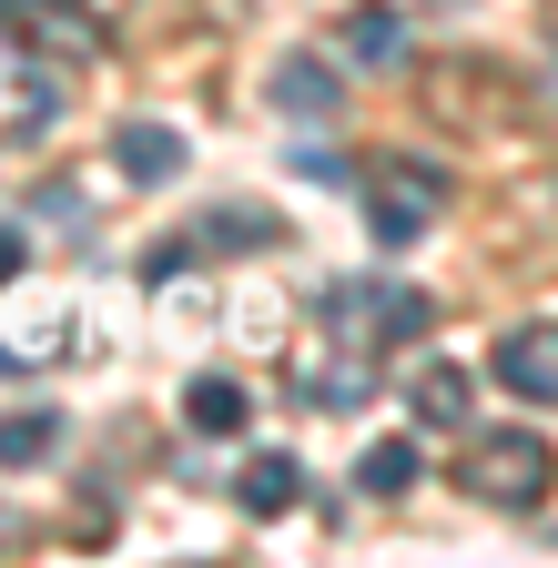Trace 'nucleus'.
Instances as JSON below:
<instances>
[{
  "label": "nucleus",
  "mask_w": 558,
  "mask_h": 568,
  "mask_svg": "<svg viewBox=\"0 0 558 568\" xmlns=\"http://www.w3.org/2000/svg\"><path fill=\"white\" fill-rule=\"evenodd\" d=\"M345 51H356L366 71H396L406 61V21L396 11H356V21H345Z\"/></svg>",
  "instance_id": "nucleus-14"
},
{
  "label": "nucleus",
  "mask_w": 558,
  "mask_h": 568,
  "mask_svg": "<svg viewBox=\"0 0 558 568\" xmlns=\"http://www.w3.org/2000/svg\"><path fill=\"white\" fill-rule=\"evenodd\" d=\"M366 193V234L386 244V254H406V244H427L437 234V203H447V173L427 163V153H366L356 173H345Z\"/></svg>",
  "instance_id": "nucleus-2"
},
{
  "label": "nucleus",
  "mask_w": 558,
  "mask_h": 568,
  "mask_svg": "<svg viewBox=\"0 0 558 568\" xmlns=\"http://www.w3.org/2000/svg\"><path fill=\"white\" fill-rule=\"evenodd\" d=\"M295 497H305V467H295L285 447H274V457H244V467H234V508H244V518H285Z\"/></svg>",
  "instance_id": "nucleus-9"
},
{
  "label": "nucleus",
  "mask_w": 558,
  "mask_h": 568,
  "mask_svg": "<svg viewBox=\"0 0 558 568\" xmlns=\"http://www.w3.org/2000/svg\"><path fill=\"white\" fill-rule=\"evenodd\" d=\"M335 305L366 325V345H376V355H386V345H416V335H427V315H437L416 284H335Z\"/></svg>",
  "instance_id": "nucleus-6"
},
{
  "label": "nucleus",
  "mask_w": 558,
  "mask_h": 568,
  "mask_svg": "<svg viewBox=\"0 0 558 568\" xmlns=\"http://www.w3.org/2000/svg\"><path fill=\"white\" fill-rule=\"evenodd\" d=\"M356 487H366V497H406V487H416V447H406V437H386V447H366V467H356Z\"/></svg>",
  "instance_id": "nucleus-15"
},
{
  "label": "nucleus",
  "mask_w": 558,
  "mask_h": 568,
  "mask_svg": "<svg viewBox=\"0 0 558 568\" xmlns=\"http://www.w3.org/2000/svg\"><path fill=\"white\" fill-rule=\"evenodd\" d=\"M295 173H305V183H345V173H356V163H345V153H335V142H305V153H295Z\"/></svg>",
  "instance_id": "nucleus-16"
},
{
  "label": "nucleus",
  "mask_w": 558,
  "mask_h": 568,
  "mask_svg": "<svg viewBox=\"0 0 558 568\" xmlns=\"http://www.w3.org/2000/svg\"><path fill=\"white\" fill-rule=\"evenodd\" d=\"M457 487L477 497V508H538V497H548V437H538V426H498V437H477L457 457Z\"/></svg>",
  "instance_id": "nucleus-3"
},
{
  "label": "nucleus",
  "mask_w": 558,
  "mask_h": 568,
  "mask_svg": "<svg viewBox=\"0 0 558 568\" xmlns=\"http://www.w3.org/2000/svg\"><path fill=\"white\" fill-rule=\"evenodd\" d=\"M193 244L203 254H264V244H285V224L254 213V203H224V213H203V224H193Z\"/></svg>",
  "instance_id": "nucleus-10"
},
{
  "label": "nucleus",
  "mask_w": 558,
  "mask_h": 568,
  "mask_svg": "<svg viewBox=\"0 0 558 568\" xmlns=\"http://www.w3.org/2000/svg\"><path fill=\"white\" fill-rule=\"evenodd\" d=\"M51 447H61V416L51 406H11V416H0V467H31Z\"/></svg>",
  "instance_id": "nucleus-13"
},
{
  "label": "nucleus",
  "mask_w": 558,
  "mask_h": 568,
  "mask_svg": "<svg viewBox=\"0 0 558 568\" xmlns=\"http://www.w3.org/2000/svg\"><path fill=\"white\" fill-rule=\"evenodd\" d=\"M21 264H31V244H21V234H11V224H0V284H11V274H21Z\"/></svg>",
  "instance_id": "nucleus-17"
},
{
  "label": "nucleus",
  "mask_w": 558,
  "mask_h": 568,
  "mask_svg": "<svg viewBox=\"0 0 558 568\" xmlns=\"http://www.w3.org/2000/svg\"><path fill=\"white\" fill-rule=\"evenodd\" d=\"M335 102H345V71L325 51H285L274 61V112L285 122H335Z\"/></svg>",
  "instance_id": "nucleus-7"
},
{
  "label": "nucleus",
  "mask_w": 558,
  "mask_h": 568,
  "mask_svg": "<svg viewBox=\"0 0 558 568\" xmlns=\"http://www.w3.org/2000/svg\"><path fill=\"white\" fill-rule=\"evenodd\" d=\"M0 41H21L31 61H92L112 31L92 0H0Z\"/></svg>",
  "instance_id": "nucleus-4"
},
{
  "label": "nucleus",
  "mask_w": 558,
  "mask_h": 568,
  "mask_svg": "<svg viewBox=\"0 0 558 568\" xmlns=\"http://www.w3.org/2000/svg\"><path fill=\"white\" fill-rule=\"evenodd\" d=\"M285 386H295L305 406H366V386H376V345H366V325L345 315L335 295L285 335Z\"/></svg>",
  "instance_id": "nucleus-1"
},
{
  "label": "nucleus",
  "mask_w": 558,
  "mask_h": 568,
  "mask_svg": "<svg viewBox=\"0 0 558 568\" xmlns=\"http://www.w3.org/2000/svg\"><path fill=\"white\" fill-rule=\"evenodd\" d=\"M406 416L427 426V437H457V426H467V376L457 366H427V376L406 386Z\"/></svg>",
  "instance_id": "nucleus-12"
},
{
  "label": "nucleus",
  "mask_w": 558,
  "mask_h": 568,
  "mask_svg": "<svg viewBox=\"0 0 558 568\" xmlns=\"http://www.w3.org/2000/svg\"><path fill=\"white\" fill-rule=\"evenodd\" d=\"M183 416H193V437H244L254 396H244L234 376H193V386H183Z\"/></svg>",
  "instance_id": "nucleus-11"
},
{
  "label": "nucleus",
  "mask_w": 558,
  "mask_h": 568,
  "mask_svg": "<svg viewBox=\"0 0 558 568\" xmlns=\"http://www.w3.org/2000/svg\"><path fill=\"white\" fill-rule=\"evenodd\" d=\"M112 173L143 183V193H163V183L183 173V132H173V122H122V132H112Z\"/></svg>",
  "instance_id": "nucleus-8"
},
{
  "label": "nucleus",
  "mask_w": 558,
  "mask_h": 568,
  "mask_svg": "<svg viewBox=\"0 0 558 568\" xmlns=\"http://www.w3.org/2000/svg\"><path fill=\"white\" fill-rule=\"evenodd\" d=\"M487 366H498V386H508L518 406H548V396H558V325H548V315L508 325V335H498V355H487Z\"/></svg>",
  "instance_id": "nucleus-5"
}]
</instances>
